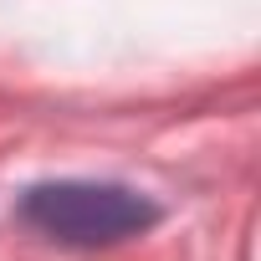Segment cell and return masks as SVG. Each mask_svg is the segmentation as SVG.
I'll return each mask as SVG.
<instances>
[{"label": "cell", "instance_id": "1", "mask_svg": "<svg viewBox=\"0 0 261 261\" xmlns=\"http://www.w3.org/2000/svg\"><path fill=\"white\" fill-rule=\"evenodd\" d=\"M21 215L26 225H36L41 236L62 246H113L154 225L159 210L144 195L118 190V185H41L26 195Z\"/></svg>", "mask_w": 261, "mask_h": 261}]
</instances>
